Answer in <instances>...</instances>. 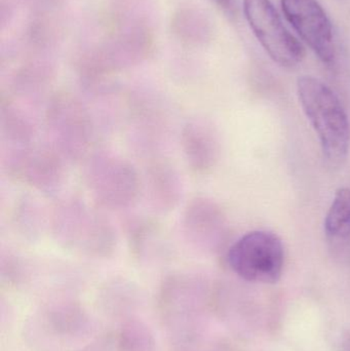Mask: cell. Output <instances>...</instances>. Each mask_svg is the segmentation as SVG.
<instances>
[{"mask_svg":"<svg viewBox=\"0 0 350 351\" xmlns=\"http://www.w3.org/2000/svg\"><path fill=\"white\" fill-rule=\"evenodd\" d=\"M49 230L58 245L68 251L92 258H107L117 247L112 222L100 208L78 197L55 204L49 217Z\"/></svg>","mask_w":350,"mask_h":351,"instance_id":"1","label":"cell"},{"mask_svg":"<svg viewBox=\"0 0 350 351\" xmlns=\"http://www.w3.org/2000/svg\"><path fill=\"white\" fill-rule=\"evenodd\" d=\"M297 94L325 158L334 166L342 164L349 154L350 125L338 97L322 80L312 76L298 80Z\"/></svg>","mask_w":350,"mask_h":351,"instance_id":"2","label":"cell"},{"mask_svg":"<svg viewBox=\"0 0 350 351\" xmlns=\"http://www.w3.org/2000/svg\"><path fill=\"white\" fill-rule=\"evenodd\" d=\"M84 180L94 206L101 210H127L137 204L144 189L136 167L106 149L92 150L84 160Z\"/></svg>","mask_w":350,"mask_h":351,"instance_id":"3","label":"cell"},{"mask_svg":"<svg viewBox=\"0 0 350 351\" xmlns=\"http://www.w3.org/2000/svg\"><path fill=\"white\" fill-rule=\"evenodd\" d=\"M45 121L49 143L66 162H84L92 152V112L73 95L63 93L53 97L45 108Z\"/></svg>","mask_w":350,"mask_h":351,"instance_id":"4","label":"cell"},{"mask_svg":"<svg viewBox=\"0 0 350 351\" xmlns=\"http://www.w3.org/2000/svg\"><path fill=\"white\" fill-rule=\"evenodd\" d=\"M227 261L230 268L247 282L277 284L285 261L283 243L275 233L252 231L230 247Z\"/></svg>","mask_w":350,"mask_h":351,"instance_id":"5","label":"cell"},{"mask_svg":"<svg viewBox=\"0 0 350 351\" xmlns=\"http://www.w3.org/2000/svg\"><path fill=\"white\" fill-rule=\"evenodd\" d=\"M1 164L10 178L47 195L57 193L65 179L66 160L49 141L3 154Z\"/></svg>","mask_w":350,"mask_h":351,"instance_id":"6","label":"cell"},{"mask_svg":"<svg viewBox=\"0 0 350 351\" xmlns=\"http://www.w3.org/2000/svg\"><path fill=\"white\" fill-rule=\"evenodd\" d=\"M244 12L259 43L275 63L286 68L301 63L305 51L286 28L271 0H244Z\"/></svg>","mask_w":350,"mask_h":351,"instance_id":"7","label":"cell"},{"mask_svg":"<svg viewBox=\"0 0 350 351\" xmlns=\"http://www.w3.org/2000/svg\"><path fill=\"white\" fill-rule=\"evenodd\" d=\"M127 135L136 152L156 158L170 132L166 106L152 97H133L127 106Z\"/></svg>","mask_w":350,"mask_h":351,"instance_id":"8","label":"cell"},{"mask_svg":"<svg viewBox=\"0 0 350 351\" xmlns=\"http://www.w3.org/2000/svg\"><path fill=\"white\" fill-rule=\"evenodd\" d=\"M284 14L323 63L336 58L334 32L328 14L318 0H282Z\"/></svg>","mask_w":350,"mask_h":351,"instance_id":"9","label":"cell"},{"mask_svg":"<svg viewBox=\"0 0 350 351\" xmlns=\"http://www.w3.org/2000/svg\"><path fill=\"white\" fill-rule=\"evenodd\" d=\"M225 221L219 206L203 196L192 198L185 206L181 230L185 241L195 249L213 251L224 237Z\"/></svg>","mask_w":350,"mask_h":351,"instance_id":"10","label":"cell"},{"mask_svg":"<svg viewBox=\"0 0 350 351\" xmlns=\"http://www.w3.org/2000/svg\"><path fill=\"white\" fill-rule=\"evenodd\" d=\"M181 148L187 166L197 174H205L217 164L220 141L217 131L203 119H190L181 131Z\"/></svg>","mask_w":350,"mask_h":351,"instance_id":"11","label":"cell"},{"mask_svg":"<svg viewBox=\"0 0 350 351\" xmlns=\"http://www.w3.org/2000/svg\"><path fill=\"white\" fill-rule=\"evenodd\" d=\"M143 186L150 206L160 214L172 212L182 199L183 182L180 174L164 158L158 156L150 158Z\"/></svg>","mask_w":350,"mask_h":351,"instance_id":"12","label":"cell"},{"mask_svg":"<svg viewBox=\"0 0 350 351\" xmlns=\"http://www.w3.org/2000/svg\"><path fill=\"white\" fill-rule=\"evenodd\" d=\"M325 232L333 256L350 263V188L337 190L325 219Z\"/></svg>","mask_w":350,"mask_h":351,"instance_id":"13","label":"cell"},{"mask_svg":"<svg viewBox=\"0 0 350 351\" xmlns=\"http://www.w3.org/2000/svg\"><path fill=\"white\" fill-rule=\"evenodd\" d=\"M0 140L1 154L18 152L37 142V131L24 109L12 103L0 106Z\"/></svg>","mask_w":350,"mask_h":351,"instance_id":"14","label":"cell"},{"mask_svg":"<svg viewBox=\"0 0 350 351\" xmlns=\"http://www.w3.org/2000/svg\"><path fill=\"white\" fill-rule=\"evenodd\" d=\"M32 198L24 197L16 204L14 213V226L25 239H35L43 228V215Z\"/></svg>","mask_w":350,"mask_h":351,"instance_id":"15","label":"cell"},{"mask_svg":"<svg viewBox=\"0 0 350 351\" xmlns=\"http://www.w3.org/2000/svg\"><path fill=\"white\" fill-rule=\"evenodd\" d=\"M215 1L218 5L221 6V8H225V10H229L232 5V0H213Z\"/></svg>","mask_w":350,"mask_h":351,"instance_id":"16","label":"cell"},{"mask_svg":"<svg viewBox=\"0 0 350 351\" xmlns=\"http://www.w3.org/2000/svg\"><path fill=\"white\" fill-rule=\"evenodd\" d=\"M345 351H350V337L347 338L345 342Z\"/></svg>","mask_w":350,"mask_h":351,"instance_id":"17","label":"cell"}]
</instances>
